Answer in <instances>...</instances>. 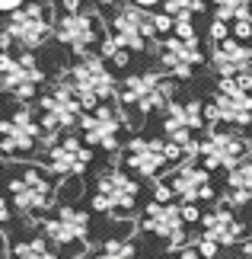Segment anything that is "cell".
Listing matches in <instances>:
<instances>
[{
	"mask_svg": "<svg viewBox=\"0 0 252 259\" xmlns=\"http://www.w3.org/2000/svg\"><path fill=\"white\" fill-rule=\"evenodd\" d=\"M109 35H112L122 48L134 52V55L154 52V42L160 38V32H157V13H154V10L137 7V4H122L115 10L112 23H109Z\"/></svg>",
	"mask_w": 252,
	"mask_h": 259,
	"instance_id": "obj_13",
	"label": "cell"
},
{
	"mask_svg": "<svg viewBox=\"0 0 252 259\" xmlns=\"http://www.w3.org/2000/svg\"><path fill=\"white\" fill-rule=\"evenodd\" d=\"M131 125V115L125 112L122 103H106V106H96L89 109L80 122V138L89 144V147H99V151H122V135L125 128Z\"/></svg>",
	"mask_w": 252,
	"mask_h": 259,
	"instance_id": "obj_15",
	"label": "cell"
},
{
	"mask_svg": "<svg viewBox=\"0 0 252 259\" xmlns=\"http://www.w3.org/2000/svg\"><path fill=\"white\" fill-rule=\"evenodd\" d=\"M42 160L58 179H77V176L86 173L89 160H93V147L77 135H64V138H58L55 144L45 147Z\"/></svg>",
	"mask_w": 252,
	"mask_h": 259,
	"instance_id": "obj_17",
	"label": "cell"
},
{
	"mask_svg": "<svg viewBox=\"0 0 252 259\" xmlns=\"http://www.w3.org/2000/svg\"><path fill=\"white\" fill-rule=\"evenodd\" d=\"M64 74H67L70 87H74V93L80 96V103L86 106V112H89V109H96V106L115 103V96L122 93L115 74H112V67L106 64L103 55H83V58H77L74 67L64 71Z\"/></svg>",
	"mask_w": 252,
	"mask_h": 259,
	"instance_id": "obj_6",
	"label": "cell"
},
{
	"mask_svg": "<svg viewBox=\"0 0 252 259\" xmlns=\"http://www.w3.org/2000/svg\"><path fill=\"white\" fill-rule=\"evenodd\" d=\"M185 214L182 208L173 205V202H150L144 208V218H140V227L144 234H154V237H163L169 246H179L185 240Z\"/></svg>",
	"mask_w": 252,
	"mask_h": 259,
	"instance_id": "obj_19",
	"label": "cell"
},
{
	"mask_svg": "<svg viewBox=\"0 0 252 259\" xmlns=\"http://www.w3.org/2000/svg\"><path fill=\"white\" fill-rule=\"evenodd\" d=\"M173 96H176L173 77L144 71V74H131L128 80L122 83L118 103L125 106L128 115L131 112H134V115H147V112H157V109H169V106H173Z\"/></svg>",
	"mask_w": 252,
	"mask_h": 259,
	"instance_id": "obj_10",
	"label": "cell"
},
{
	"mask_svg": "<svg viewBox=\"0 0 252 259\" xmlns=\"http://www.w3.org/2000/svg\"><path fill=\"white\" fill-rule=\"evenodd\" d=\"M211 67L220 74V80L224 77H243L249 74L252 67V45L249 42H239V38H224V42H217L211 48Z\"/></svg>",
	"mask_w": 252,
	"mask_h": 259,
	"instance_id": "obj_21",
	"label": "cell"
},
{
	"mask_svg": "<svg viewBox=\"0 0 252 259\" xmlns=\"http://www.w3.org/2000/svg\"><path fill=\"white\" fill-rule=\"evenodd\" d=\"M173 259H208V256L201 253L198 246H185V250H179V253H176Z\"/></svg>",
	"mask_w": 252,
	"mask_h": 259,
	"instance_id": "obj_29",
	"label": "cell"
},
{
	"mask_svg": "<svg viewBox=\"0 0 252 259\" xmlns=\"http://www.w3.org/2000/svg\"><path fill=\"white\" fill-rule=\"evenodd\" d=\"M211 7H214V19H224L230 26L252 16V0H211Z\"/></svg>",
	"mask_w": 252,
	"mask_h": 259,
	"instance_id": "obj_24",
	"label": "cell"
},
{
	"mask_svg": "<svg viewBox=\"0 0 252 259\" xmlns=\"http://www.w3.org/2000/svg\"><path fill=\"white\" fill-rule=\"evenodd\" d=\"M7 202L23 218H42L48 208H58V183L48 166L26 163V160H7Z\"/></svg>",
	"mask_w": 252,
	"mask_h": 259,
	"instance_id": "obj_1",
	"label": "cell"
},
{
	"mask_svg": "<svg viewBox=\"0 0 252 259\" xmlns=\"http://www.w3.org/2000/svg\"><path fill=\"white\" fill-rule=\"evenodd\" d=\"M93 259H137V246L125 237H115V240H106L99 246Z\"/></svg>",
	"mask_w": 252,
	"mask_h": 259,
	"instance_id": "obj_25",
	"label": "cell"
},
{
	"mask_svg": "<svg viewBox=\"0 0 252 259\" xmlns=\"http://www.w3.org/2000/svg\"><path fill=\"white\" fill-rule=\"evenodd\" d=\"M163 183L169 186L173 198H179L182 205H201L214 198V186H211V170L201 163H179L173 166Z\"/></svg>",
	"mask_w": 252,
	"mask_h": 259,
	"instance_id": "obj_18",
	"label": "cell"
},
{
	"mask_svg": "<svg viewBox=\"0 0 252 259\" xmlns=\"http://www.w3.org/2000/svg\"><path fill=\"white\" fill-rule=\"evenodd\" d=\"M140 198V183L131 176L125 166H109L96 176L93 183V208L112 218H131Z\"/></svg>",
	"mask_w": 252,
	"mask_h": 259,
	"instance_id": "obj_9",
	"label": "cell"
},
{
	"mask_svg": "<svg viewBox=\"0 0 252 259\" xmlns=\"http://www.w3.org/2000/svg\"><path fill=\"white\" fill-rule=\"evenodd\" d=\"M239 234H243V221L233 214V205H227V202H220L217 208H211V211L201 218V240L214 243L217 250L236 243Z\"/></svg>",
	"mask_w": 252,
	"mask_h": 259,
	"instance_id": "obj_20",
	"label": "cell"
},
{
	"mask_svg": "<svg viewBox=\"0 0 252 259\" xmlns=\"http://www.w3.org/2000/svg\"><path fill=\"white\" fill-rule=\"evenodd\" d=\"M26 7V0H0V10L4 13H16V10H23Z\"/></svg>",
	"mask_w": 252,
	"mask_h": 259,
	"instance_id": "obj_30",
	"label": "cell"
},
{
	"mask_svg": "<svg viewBox=\"0 0 252 259\" xmlns=\"http://www.w3.org/2000/svg\"><path fill=\"white\" fill-rule=\"evenodd\" d=\"M182 214H185V221H188V224H195V221L201 224V218H205L198 205H182Z\"/></svg>",
	"mask_w": 252,
	"mask_h": 259,
	"instance_id": "obj_28",
	"label": "cell"
},
{
	"mask_svg": "<svg viewBox=\"0 0 252 259\" xmlns=\"http://www.w3.org/2000/svg\"><path fill=\"white\" fill-rule=\"evenodd\" d=\"M198 250L205 253L208 259H214V256H217V246H214V243H208V240H198Z\"/></svg>",
	"mask_w": 252,
	"mask_h": 259,
	"instance_id": "obj_31",
	"label": "cell"
},
{
	"mask_svg": "<svg viewBox=\"0 0 252 259\" xmlns=\"http://www.w3.org/2000/svg\"><path fill=\"white\" fill-rule=\"evenodd\" d=\"M10 259H58V253L52 250V243L45 237H26V240L13 243Z\"/></svg>",
	"mask_w": 252,
	"mask_h": 259,
	"instance_id": "obj_23",
	"label": "cell"
},
{
	"mask_svg": "<svg viewBox=\"0 0 252 259\" xmlns=\"http://www.w3.org/2000/svg\"><path fill=\"white\" fill-rule=\"evenodd\" d=\"M252 157V141L243 135V128L230 125H211L201 138V166L208 170H236Z\"/></svg>",
	"mask_w": 252,
	"mask_h": 259,
	"instance_id": "obj_11",
	"label": "cell"
},
{
	"mask_svg": "<svg viewBox=\"0 0 252 259\" xmlns=\"http://www.w3.org/2000/svg\"><path fill=\"white\" fill-rule=\"evenodd\" d=\"M109 26L103 19V10H77V13H61L55 19V38L74 55H93V45L106 38Z\"/></svg>",
	"mask_w": 252,
	"mask_h": 259,
	"instance_id": "obj_14",
	"label": "cell"
},
{
	"mask_svg": "<svg viewBox=\"0 0 252 259\" xmlns=\"http://www.w3.org/2000/svg\"><path fill=\"white\" fill-rule=\"evenodd\" d=\"M205 10V0H166L163 13H169L179 23H191V16H198Z\"/></svg>",
	"mask_w": 252,
	"mask_h": 259,
	"instance_id": "obj_26",
	"label": "cell"
},
{
	"mask_svg": "<svg viewBox=\"0 0 252 259\" xmlns=\"http://www.w3.org/2000/svg\"><path fill=\"white\" fill-rule=\"evenodd\" d=\"M32 4H45V7H52V4H55V0H32Z\"/></svg>",
	"mask_w": 252,
	"mask_h": 259,
	"instance_id": "obj_35",
	"label": "cell"
},
{
	"mask_svg": "<svg viewBox=\"0 0 252 259\" xmlns=\"http://www.w3.org/2000/svg\"><path fill=\"white\" fill-rule=\"evenodd\" d=\"M208 125H230V128H252V74L224 77L217 96L205 106Z\"/></svg>",
	"mask_w": 252,
	"mask_h": 259,
	"instance_id": "obj_8",
	"label": "cell"
},
{
	"mask_svg": "<svg viewBox=\"0 0 252 259\" xmlns=\"http://www.w3.org/2000/svg\"><path fill=\"white\" fill-rule=\"evenodd\" d=\"M249 74H252V67H249Z\"/></svg>",
	"mask_w": 252,
	"mask_h": 259,
	"instance_id": "obj_36",
	"label": "cell"
},
{
	"mask_svg": "<svg viewBox=\"0 0 252 259\" xmlns=\"http://www.w3.org/2000/svg\"><path fill=\"white\" fill-rule=\"evenodd\" d=\"M0 87L16 99V106L42 96L38 90L45 87V71L38 58L32 52H0Z\"/></svg>",
	"mask_w": 252,
	"mask_h": 259,
	"instance_id": "obj_12",
	"label": "cell"
},
{
	"mask_svg": "<svg viewBox=\"0 0 252 259\" xmlns=\"http://www.w3.org/2000/svg\"><path fill=\"white\" fill-rule=\"evenodd\" d=\"M179 163H185V154L169 138L137 135L122 147V166L137 179H154L157 183V179H163L169 166H179Z\"/></svg>",
	"mask_w": 252,
	"mask_h": 259,
	"instance_id": "obj_3",
	"label": "cell"
},
{
	"mask_svg": "<svg viewBox=\"0 0 252 259\" xmlns=\"http://www.w3.org/2000/svg\"><path fill=\"white\" fill-rule=\"evenodd\" d=\"M239 253H243V259H252V234L243 240V250H239Z\"/></svg>",
	"mask_w": 252,
	"mask_h": 259,
	"instance_id": "obj_33",
	"label": "cell"
},
{
	"mask_svg": "<svg viewBox=\"0 0 252 259\" xmlns=\"http://www.w3.org/2000/svg\"><path fill=\"white\" fill-rule=\"evenodd\" d=\"M224 202L233 208L252 205V160L239 163L236 170H230L224 179Z\"/></svg>",
	"mask_w": 252,
	"mask_h": 259,
	"instance_id": "obj_22",
	"label": "cell"
},
{
	"mask_svg": "<svg viewBox=\"0 0 252 259\" xmlns=\"http://www.w3.org/2000/svg\"><path fill=\"white\" fill-rule=\"evenodd\" d=\"M154 55H157V64L163 67V74L176 77V80H188L195 74L198 64H205V48H201V38L191 35H160L154 42Z\"/></svg>",
	"mask_w": 252,
	"mask_h": 259,
	"instance_id": "obj_16",
	"label": "cell"
},
{
	"mask_svg": "<svg viewBox=\"0 0 252 259\" xmlns=\"http://www.w3.org/2000/svg\"><path fill=\"white\" fill-rule=\"evenodd\" d=\"M55 35V23L45 4H26L23 10L10 13L0 32V52H38Z\"/></svg>",
	"mask_w": 252,
	"mask_h": 259,
	"instance_id": "obj_7",
	"label": "cell"
},
{
	"mask_svg": "<svg viewBox=\"0 0 252 259\" xmlns=\"http://www.w3.org/2000/svg\"><path fill=\"white\" fill-rule=\"evenodd\" d=\"M38 118H42V128H45V141L55 144L58 138L70 135L74 128H80L86 115V106L80 103V96L74 93V87H70L67 74H58L52 87L42 90V96H38Z\"/></svg>",
	"mask_w": 252,
	"mask_h": 259,
	"instance_id": "obj_2",
	"label": "cell"
},
{
	"mask_svg": "<svg viewBox=\"0 0 252 259\" xmlns=\"http://www.w3.org/2000/svg\"><path fill=\"white\" fill-rule=\"evenodd\" d=\"M230 35H233V26H230V23H224V19H214V23H211V32H208V38H211V42H224V38H230Z\"/></svg>",
	"mask_w": 252,
	"mask_h": 259,
	"instance_id": "obj_27",
	"label": "cell"
},
{
	"mask_svg": "<svg viewBox=\"0 0 252 259\" xmlns=\"http://www.w3.org/2000/svg\"><path fill=\"white\" fill-rule=\"evenodd\" d=\"M42 237L52 243V250L58 259H77L86 253V240H89V214L77 205H58L55 214L42 218Z\"/></svg>",
	"mask_w": 252,
	"mask_h": 259,
	"instance_id": "obj_5",
	"label": "cell"
},
{
	"mask_svg": "<svg viewBox=\"0 0 252 259\" xmlns=\"http://www.w3.org/2000/svg\"><path fill=\"white\" fill-rule=\"evenodd\" d=\"M93 4H96L99 10H106V7H112V4H115V0H93Z\"/></svg>",
	"mask_w": 252,
	"mask_h": 259,
	"instance_id": "obj_34",
	"label": "cell"
},
{
	"mask_svg": "<svg viewBox=\"0 0 252 259\" xmlns=\"http://www.w3.org/2000/svg\"><path fill=\"white\" fill-rule=\"evenodd\" d=\"M45 128L38 118V106L19 103L0 125V151L7 160H29L35 154H45Z\"/></svg>",
	"mask_w": 252,
	"mask_h": 259,
	"instance_id": "obj_4",
	"label": "cell"
},
{
	"mask_svg": "<svg viewBox=\"0 0 252 259\" xmlns=\"http://www.w3.org/2000/svg\"><path fill=\"white\" fill-rule=\"evenodd\" d=\"M131 4H137V7H144V10H154V7H163L166 0H131Z\"/></svg>",
	"mask_w": 252,
	"mask_h": 259,
	"instance_id": "obj_32",
	"label": "cell"
}]
</instances>
